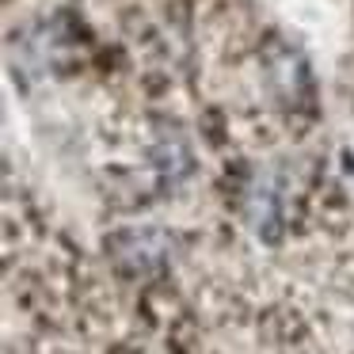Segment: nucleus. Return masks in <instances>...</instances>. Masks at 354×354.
I'll return each mask as SVG.
<instances>
[{
	"instance_id": "obj_1",
	"label": "nucleus",
	"mask_w": 354,
	"mask_h": 354,
	"mask_svg": "<svg viewBox=\"0 0 354 354\" xmlns=\"http://www.w3.org/2000/svg\"><path fill=\"white\" fill-rule=\"evenodd\" d=\"M111 255L118 259L122 270H133V274H153L168 263L171 255V240L164 229L156 225H133V229H118L111 236Z\"/></svg>"
},
{
	"instance_id": "obj_2",
	"label": "nucleus",
	"mask_w": 354,
	"mask_h": 354,
	"mask_svg": "<svg viewBox=\"0 0 354 354\" xmlns=\"http://www.w3.org/2000/svg\"><path fill=\"white\" fill-rule=\"evenodd\" d=\"M244 217L252 225V232L263 240V244H274L286 229V202H282V183L267 171L252 179L244 194Z\"/></svg>"
},
{
	"instance_id": "obj_3",
	"label": "nucleus",
	"mask_w": 354,
	"mask_h": 354,
	"mask_svg": "<svg viewBox=\"0 0 354 354\" xmlns=\"http://www.w3.org/2000/svg\"><path fill=\"white\" fill-rule=\"evenodd\" d=\"M149 156H153V168L156 176L164 179V183H183L187 176H191L194 168V156H191V145H187L179 133H160V138L153 141V149H149Z\"/></svg>"
},
{
	"instance_id": "obj_4",
	"label": "nucleus",
	"mask_w": 354,
	"mask_h": 354,
	"mask_svg": "<svg viewBox=\"0 0 354 354\" xmlns=\"http://www.w3.org/2000/svg\"><path fill=\"white\" fill-rule=\"evenodd\" d=\"M267 73H270V84L282 92V100H301V92L308 88V69L293 50L278 46L274 54L267 57Z\"/></svg>"
}]
</instances>
